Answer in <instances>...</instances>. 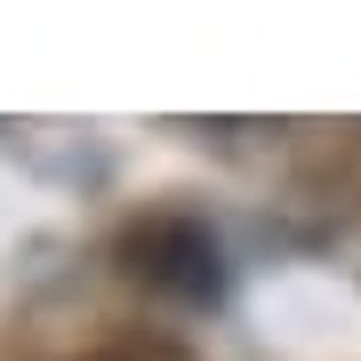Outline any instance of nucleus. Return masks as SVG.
Returning a JSON list of instances; mask_svg holds the SVG:
<instances>
[{"instance_id":"nucleus-1","label":"nucleus","mask_w":361,"mask_h":361,"mask_svg":"<svg viewBox=\"0 0 361 361\" xmlns=\"http://www.w3.org/2000/svg\"><path fill=\"white\" fill-rule=\"evenodd\" d=\"M121 265H129V281L161 289V297H185V305H201V297L225 289L217 241H209L193 217H137L121 233Z\"/></svg>"},{"instance_id":"nucleus-2","label":"nucleus","mask_w":361,"mask_h":361,"mask_svg":"<svg viewBox=\"0 0 361 361\" xmlns=\"http://www.w3.org/2000/svg\"><path fill=\"white\" fill-rule=\"evenodd\" d=\"M80 361H185V353L161 345V337H137V345H104V353H80Z\"/></svg>"}]
</instances>
